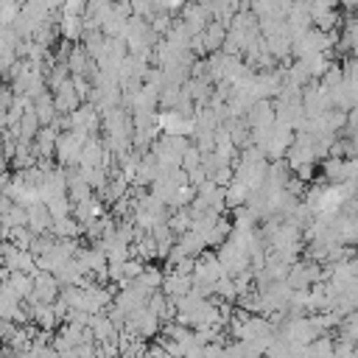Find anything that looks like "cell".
I'll return each mask as SVG.
<instances>
[{"label": "cell", "mask_w": 358, "mask_h": 358, "mask_svg": "<svg viewBox=\"0 0 358 358\" xmlns=\"http://www.w3.org/2000/svg\"><path fill=\"white\" fill-rule=\"evenodd\" d=\"M84 143H87V134H81V131H76V129L59 131V140H56V162L64 165V168L78 165Z\"/></svg>", "instance_id": "obj_1"}, {"label": "cell", "mask_w": 358, "mask_h": 358, "mask_svg": "<svg viewBox=\"0 0 358 358\" xmlns=\"http://www.w3.org/2000/svg\"><path fill=\"white\" fill-rule=\"evenodd\" d=\"M221 274H224V266H221L218 255L204 249V252L196 257V266H193V282H196V285H215V280H218Z\"/></svg>", "instance_id": "obj_2"}, {"label": "cell", "mask_w": 358, "mask_h": 358, "mask_svg": "<svg viewBox=\"0 0 358 358\" xmlns=\"http://www.w3.org/2000/svg\"><path fill=\"white\" fill-rule=\"evenodd\" d=\"M59 291H62L59 277L53 271L36 268L34 271V294L28 296V302H56L59 299Z\"/></svg>", "instance_id": "obj_3"}, {"label": "cell", "mask_w": 358, "mask_h": 358, "mask_svg": "<svg viewBox=\"0 0 358 358\" xmlns=\"http://www.w3.org/2000/svg\"><path fill=\"white\" fill-rule=\"evenodd\" d=\"M53 103H56V112H64V115H70L78 103H84V101H81V95L76 92L73 78H67L64 84H59V87L53 90Z\"/></svg>", "instance_id": "obj_4"}, {"label": "cell", "mask_w": 358, "mask_h": 358, "mask_svg": "<svg viewBox=\"0 0 358 358\" xmlns=\"http://www.w3.org/2000/svg\"><path fill=\"white\" fill-rule=\"evenodd\" d=\"M56 140H59V129H56L53 123H50V126H42V129L36 131V137H34V148H36V154L45 157V159L56 157Z\"/></svg>", "instance_id": "obj_5"}, {"label": "cell", "mask_w": 358, "mask_h": 358, "mask_svg": "<svg viewBox=\"0 0 358 358\" xmlns=\"http://www.w3.org/2000/svg\"><path fill=\"white\" fill-rule=\"evenodd\" d=\"M25 210H28V229H31L34 235H42V232L50 229L53 215L48 213V204H45V201H36V204H31V207H25Z\"/></svg>", "instance_id": "obj_6"}, {"label": "cell", "mask_w": 358, "mask_h": 358, "mask_svg": "<svg viewBox=\"0 0 358 358\" xmlns=\"http://www.w3.org/2000/svg\"><path fill=\"white\" fill-rule=\"evenodd\" d=\"M103 154H106L103 140L92 134V137H87V143H84V148H81V159H78V165H81V168H95V165L103 162Z\"/></svg>", "instance_id": "obj_7"}, {"label": "cell", "mask_w": 358, "mask_h": 358, "mask_svg": "<svg viewBox=\"0 0 358 358\" xmlns=\"http://www.w3.org/2000/svg\"><path fill=\"white\" fill-rule=\"evenodd\" d=\"M34 112H36V117H39V123H42V126H50V123L56 120V115H59V112H56L53 90H50V87L34 98Z\"/></svg>", "instance_id": "obj_8"}, {"label": "cell", "mask_w": 358, "mask_h": 358, "mask_svg": "<svg viewBox=\"0 0 358 358\" xmlns=\"http://www.w3.org/2000/svg\"><path fill=\"white\" fill-rule=\"evenodd\" d=\"M190 288H193V274H176V271H168L165 280H162V291H165L171 299L185 296Z\"/></svg>", "instance_id": "obj_9"}, {"label": "cell", "mask_w": 358, "mask_h": 358, "mask_svg": "<svg viewBox=\"0 0 358 358\" xmlns=\"http://www.w3.org/2000/svg\"><path fill=\"white\" fill-rule=\"evenodd\" d=\"M90 330H92V336H95V341H106V338H117L120 336V330H117V324L109 319V313H92V322H90Z\"/></svg>", "instance_id": "obj_10"}, {"label": "cell", "mask_w": 358, "mask_h": 358, "mask_svg": "<svg viewBox=\"0 0 358 358\" xmlns=\"http://www.w3.org/2000/svg\"><path fill=\"white\" fill-rule=\"evenodd\" d=\"M59 34L70 42H78L84 36V14H62L59 17Z\"/></svg>", "instance_id": "obj_11"}, {"label": "cell", "mask_w": 358, "mask_h": 358, "mask_svg": "<svg viewBox=\"0 0 358 358\" xmlns=\"http://www.w3.org/2000/svg\"><path fill=\"white\" fill-rule=\"evenodd\" d=\"M8 285L20 299H28L34 294V274L31 271H11L8 274Z\"/></svg>", "instance_id": "obj_12"}, {"label": "cell", "mask_w": 358, "mask_h": 358, "mask_svg": "<svg viewBox=\"0 0 358 358\" xmlns=\"http://www.w3.org/2000/svg\"><path fill=\"white\" fill-rule=\"evenodd\" d=\"M131 255H137V257H143L145 263H151V260H157V238L151 235V232H143L134 243H131Z\"/></svg>", "instance_id": "obj_13"}, {"label": "cell", "mask_w": 358, "mask_h": 358, "mask_svg": "<svg viewBox=\"0 0 358 358\" xmlns=\"http://www.w3.org/2000/svg\"><path fill=\"white\" fill-rule=\"evenodd\" d=\"M39 129H42V123H39V117H36L34 106H31V109H25V115L20 117V140H34Z\"/></svg>", "instance_id": "obj_14"}, {"label": "cell", "mask_w": 358, "mask_h": 358, "mask_svg": "<svg viewBox=\"0 0 358 358\" xmlns=\"http://www.w3.org/2000/svg\"><path fill=\"white\" fill-rule=\"evenodd\" d=\"M45 204H48V213H50L53 218H64V215H73V199H70L67 193H59V196L48 199Z\"/></svg>", "instance_id": "obj_15"}, {"label": "cell", "mask_w": 358, "mask_h": 358, "mask_svg": "<svg viewBox=\"0 0 358 358\" xmlns=\"http://www.w3.org/2000/svg\"><path fill=\"white\" fill-rule=\"evenodd\" d=\"M0 224H6V227H22V224H28V210L14 201L6 213H0Z\"/></svg>", "instance_id": "obj_16"}, {"label": "cell", "mask_w": 358, "mask_h": 358, "mask_svg": "<svg viewBox=\"0 0 358 358\" xmlns=\"http://www.w3.org/2000/svg\"><path fill=\"white\" fill-rule=\"evenodd\" d=\"M249 199V187L241 182V179H232L229 185H227V207H238V204H243Z\"/></svg>", "instance_id": "obj_17"}, {"label": "cell", "mask_w": 358, "mask_h": 358, "mask_svg": "<svg viewBox=\"0 0 358 358\" xmlns=\"http://www.w3.org/2000/svg\"><path fill=\"white\" fill-rule=\"evenodd\" d=\"M145 288H151V291H157V288H162V280H165V274L157 268V266H151V263H145V268H143V274L137 277Z\"/></svg>", "instance_id": "obj_18"}, {"label": "cell", "mask_w": 358, "mask_h": 358, "mask_svg": "<svg viewBox=\"0 0 358 358\" xmlns=\"http://www.w3.org/2000/svg\"><path fill=\"white\" fill-rule=\"evenodd\" d=\"M70 76H73V73H70L67 62H56V64L48 70V87H50V90H56V87H59V84H64Z\"/></svg>", "instance_id": "obj_19"}, {"label": "cell", "mask_w": 358, "mask_h": 358, "mask_svg": "<svg viewBox=\"0 0 358 358\" xmlns=\"http://www.w3.org/2000/svg\"><path fill=\"white\" fill-rule=\"evenodd\" d=\"M201 157H204V154H201V148H199L196 143H190V145L185 148V154H182V168H185V171L199 168V165H201Z\"/></svg>", "instance_id": "obj_20"}, {"label": "cell", "mask_w": 358, "mask_h": 358, "mask_svg": "<svg viewBox=\"0 0 358 358\" xmlns=\"http://www.w3.org/2000/svg\"><path fill=\"white\" fill-rule=\"evenodd\" d=\"M11 241H14V246H20V249H31L34 232L28 229V224H22V227H11Z\"/></svg>", "instance_id": "obj_21"}, {"label": "cell", "mask_w": 358, "mask_h": 358, "mask_svg": "<svg viewBox=\"0 0 358 358\" xmlns=\"http://www.w3.org/2000/svg\"><path fill=\"white\" fill-rule=\"evenodd\" d=\"M20 8H22V3H20V0L0 3V25H14V20H17Z\"/></svg>", "instance_id": "obj_22"}, {"label": "cell", "mask_w": 358, "mask_h": 358, "mask_svg": "<svg viewBox=\"0 0 358 358\" xmlns=\"http://www.w3.org/2000/svg\"><path fill=\"white\" fill-rule=\"evenodd\" d=\"M341 336L350 338V341L358 338V310H355V313H347V319H344V324H341Z\"/></svg>", "instance_id": "obj_23"}, {"label": "cell", "mask_w": 358, "mask_h": 358, "mask_svg": "<svg viewBox=\"0 0 358 358\" xmlns=\"http://www.w3.org/2000/svg\"><path fill=\"white\" fill-rule=\"evenodd\" d=\"M341 36L352 45V53H355V50H358V17H352V20L344 25V34H341Z\"/></svg>", "instance_id": "obj_24"}, {"label": "cell", "mask_w": 358, "mask_h": 358, "mask_svg": "<svg viewBox=\"0 0 358 358\" xmlns=\"http://www.w3.org/2000/svg\"><path fill=\"white\" fill-rule=\"evenodd\" d=\"M87 11V0H64L62 14H84Z\"/></svg>", "instance_id": "obj_25"}, {"label": "cell", "mask_w": 358, "mask_h": 358, "mask_svg": "<svg viewBox=\"0 0 358 358\" xmlns=\"http://www.w3.org/2000/svg\"><path fill=\"white\" fill-rule=\"evenodd\" d=\"M8 179H11V176H8V171H0V193H3V187L8 185Z\"/></svg>", "instance_id": "obj_26"}, {"label": "cell", "mask_w": 358, "mask_h": 358, "mask_svg": "<svg viewBox=\"0 0 358 358\" xmlns=\"http://www.w3.org/2000/svg\"><path fill=\"white\" fill-rule=\"evenodd\" d=\"M3 87H6V84H3V81H0V95H3Z\"/></svg>", "instance_id": "obj_27"}, {"label": "cell", "mask_w": 358, "mask_h": 358, "mask_svg": "<svg viewBox=\"0 0 358 358\" xmlns=\"http://www.w3.org/2000/svg\"><path fill=\"white\" fill-rule=\"evenodd\" d=\"M355 56H358V50H355Z\"/></svg>", "instance_id": "obj_28"}]
</instances>
